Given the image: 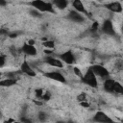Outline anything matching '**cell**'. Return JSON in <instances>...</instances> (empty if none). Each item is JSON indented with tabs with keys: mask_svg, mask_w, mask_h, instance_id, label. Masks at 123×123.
<instances>
[{
	"mask_svg": "<svg viewBox=\"0 0 123 123\" xmlns=\"http://www.w3.org/2000/svg\"><path fill=\"white\" fill-rule=\"evenodd\" d=\"M47 117L48 116H47L46 112H44V111H39L38 114H37V119L40 122H45L47 120Z\"/></svg>",
	"mask_w": 123,
	"mask_h": 123,
	"instance_id": "19",
	"label": "cell"
},
{
	"mask_svg": "<svg viewBox=\"0 0 123 123\" xmlns=\"http://www.w3.org/2000/svg\"><path fill=\"white\" fill-rule=\"evenodd\" d=\"M102 31L104 34L108 36H115V31L113 28V24L111 20H106L102 25Z\"/></svg>",
	"mask_w": 123,
	"mask_h": 123,
	"instance_id": "8",
	"label": "cell"
},
{
	"mask_svg": "<svg viewBox=\"0 0 123 123\" xmlns=\"http://www.w3.org/2000/svg\"><path fill=\"white\" fill-rule=\"evenodd\" d=\"M114 85H115V80L113 79H111V78H108L105 80L104 82V89L107 91V92H110V93H113V89H114Z\"/></svg>",
	"mask_w": 123,
	"mask_h": 123,
	"instance_id": "14",
	"label": "cell"
},
{
	"mask_svg": "<svg viewBox=\"0 0 123 123\" xmlns=\"http://www.w3.org/2000/svg\"><path fill=\"white\" fill-rule=\"evenodd\" d=\"M15 121L12 119V118H10V119H8V120H6V121H4V123H14Z\"/></svg>",
	"mask_w": 123,
	"mask_h": 123,
	"instance_id": "34",
	"label": "cell"
},
{
	"mask_svg": "<svg viewBox=\"0 0 123 123\" xmlns=\"http://www.w3.org/2000/svg\"><path fill=\"white\" fill-rule=\"evenodd\" d=\"M0 35H4V36H8L9 32L6 29H0Z\"/></svg>",
	"mask_w": 123,
	"mask_h": 123,
	"instance_id": "31",
	"label": "cell"
},
{
	"mask_svg": "<svg viewBox=\"0 0 123 123\" xmlns=\"http://www.w3.org/2000/svg\"><path fill=\"white\" fill-rule=\"evenodd\" d=\"M122 68H123V63H122L121 61L115 62V69H116V70H121Z\"/></svg>",
	"mask_w": 123,
	"mask_h": 123,
	"instance_id": "28",
	"label": "cell"
},
{
	"mask_svg": "<svg viewBox=\"0 0 123 123\" xmlns=\"http://www.w3.org/2000/svg\"><path fill=\"white\" fill-rule=\"evenodd\" d=\"M30 5L36 9L37 11L40 12H51V13H55V10H54V6L51 2H44L42 0H35L30 2Z\"/></svg>",
	"mask_w": 123,
	"mask_h": 123,
	"instance_id": "1",
	"label": "cell"
},
{
	"mask_svg": "<svg viewBox=\"0 0 123 123\" xmlns=\"http://www.w3.org/2000/svg\"><path fill=\"white\" fill-rule=\"evenodd\" d=\"M26 43H27V44H29V45L35 46V40H34V39H29V40H28Z\"/></svg>",
	"mask_w": 123,
	"mask_h": 123,
	"instance_id": "33",
	"label": "cell"
},
{
	"mask_svg": "<svg viewBox=\"0 0 123 123\" xmlns=\"http://www.w3.org/2000/svg\"><path fill=\"white\" fill-rule=\"evenodd\" d=\"M2 115H3V114H2V111H0V118H1V117H2Z\"/></svg>",
	"mask_w": 123,
	"mask_h": 123,
	"instance_id": "37",
	"label": "cell"
},
{
	"mask_svg": "<svg viewBox=\"0 0 123 123\" xmlns=\"http://www.w3.org/2000/svg\"><path fill=\"white\" fill-rule=\"evenodd\" d=\"M20 123H33V120L27 116H22L20 118Z\"/></svg>",
	"mask_w": 123,
	"mask_h": 123,
	"instance_id": "26",
	"label": "cell"
},
{
	"mask_svg": "<svg viewBox=\"0 0 123 123\" xmlns=\"http://www.w3.org/2000/svg\"><path fill=\"white\" fill-rule=\"evenodd\" d=\"M30 13H31V15H33V16H35V17H41V12H38V11H37L36 9H32L31 11H30Z\"/></svg>",
	"mask_w": 123,
	"mask_h": 123,
	"instance_id": "23",
	"label": "cell"
},
{
	"mask_svg": "<svg viewBox=\"0 0 123 123\" xmlns=\"http://www.w3.org/2000/svg\"><path fill=\"white\" fill-rule=\"evenodd\" d=\"M68 19H70L71 21H73L75 23H82V22L85 21V17L81 13H79L78 12H76L75 10L69 12V13H68Z\"/></svg>",
	"mask_w": 123,
	"mask_h": 123,
	"instance_id": "9",
	"label": "cell"
},
{
	"mask_svg": "<svg viewBox=\"0 0 123 123\" xmlns=\"http://www.w3.org/2000/svg\"><path fill=\"white\" fill-rule=\"evenodd\" d=\"M20 72L29 76V77H36L37 76V73L35 72V70L31 67V65L29 64V62L27 61H24L21 65H20Z\"/></svg>",
	"mask_w": 123,
	"mask_h": 123,
	"instance_id": "6",
	"label": "cell"
},
{
	"mask_svg": "<svg viewBox=\"0 0 123 123\" xmlns=\"http://www.w3.org/2000/svg\"><path fill=\"white\" fill-rule=\"evenodd\" d=\"M17 80L15 79H10V78H6L3 80H0V86H5V87H9V86H12L14 85H16Z\"/></svg>",
	"mask_w": 123,
	"mask_h": 123,
	"instance_id": "15",
	"label": "cell"
},
{
	"mask_svg": "<svg viewBox=\"0 0 123 123\" xmlns=\"http://www.w3.org/2000/svg\"><path fill=\"white\" fill-rule=\"evenodd\" d=\"M72 6H73V8L75 9V11L78 12L79 13H81V14L84 13V14H86V15L88 14V12H87V11L86 10V8H85V6H84V4H83L82 1H80V0H74V1L72 2Z\"/></svg>",
	"mask_w": 123,
	"mask_h": 123,
	"instance_id": "12",
	"label": "cell"
},
{
	"mask_svg": "<svg viewBox=\"0 0 123 123\" xmlns=\"http://www.w3.org/2000/svg\"><path fill=\"white\" fill-rule=\"evenodd\" d=\"M43 92H44V90L42 88H37V89H35V95H36V97L37 99H41Z\"/></svg>",
	"mask_w": 123,
	"mask_h": 123,
	"instance_id": "22",
	"label": "cell"
},
{
	"mask_svg": "<svg viewBox=\"0 0 123 123\" xmlns=\"http://www.w3.org/2000/svg\"><path fill=\"white\" fill-rule=\"evenodd\" d=\"M11 38H14V37H17V34L16 33H9V35H8Z\"/></svg>",
	"mask_w": 123,
	"mask_h": 123,
	"instance_id": "32",
	"label": "cell"
},
{
	"mask_svg": "<svg viewBox=\"0 0 123 123\" xmlns=\"http://www.w3.org/2000/svg\"><path fill=\"white\" fill-rule=\"evenodd\" d=\"M73 72H74V74H75L77 77H80V78H82V76H83V73L81 72V69H80L79 67L75 66V67L73 68Z\"/></svg>",
	"mask_w": 123,
	"mask_h": 123,
	"instance_id": "24",
	"label": "cell"
},
{
	"mask_svg": "<svg viewBox=\"0 0 123 123\" xmlns=\"http://www.w3.org/2000/svg\"><path fill=\"white\" fill-rule=\"evenodd\" d=\"M6 5H7V2H6V1L0 0V6H6Z\"/></svg>",
	"mask_w": 123,
	"mask_h": 123,
	"instance_id": "36",
	"label": "cell"
},
{
	"mask_svg": "<svg viewBox=\"0 0 123 123\" xmlns=\"http://www.w3.org/2000/svg\"><path fill=\"white\" fill-rule=\"evenodd\" d=\"M51 97H52V94H51V92H50V91H48V90H45V91L43 92V94H42L41 100H42V101H45V102H47V101H49V100L51 99Z\"/></svg>",
	"mask_w": 123,
	"mask_h": 123,
	"instance_id": "20",
	"label": "cell"
},
{
	"mask_svg": "<svg viewBox=\"0 0 123 123\" xmlns=\"http://www.w3.org/2000/svg\"><path fill=\"white\" fill-rule=\"evenodd\" d=\"M82 83H84L85 85L93 87V88H97L98 87V82H97V77L94 75V73L91 71L90 68H88L86 70V72L82 76L81 78Z\"/></svg>",
	"mask_w": 123,
	"mask_h": 123,
	"instance_id": "2",
	"label": "cell"
},
{
	"mask_svg": "<svg viewBox=\"0 0 123 123\" xmlns=\"http://www.w3.org/2000/svg\"><path fill=\"white\" fill-rule=\"evenodd\" d=\"M20 51H21V50H17L15 47H12V48H11V53H12L13 56H17Z\"/></svg>",
	"mask_w": 123,
	"mask_h": 123,
	"instance_id": "29",
	"label": "cell"
},
{
	"mask_svg": "<svg viewBox=\"0 0 123 123\" xmlns=\"http://www.w3.org/2000/svg\"><path fill=\"white\" fill-rule=\"evenodd\" d=\"M92 120L96 123H115L108 114H106L102 111H98L95 112Z\"/></svg>",
	"mask_w": 123,
	"mask_h": 123,
	"instance_id": "4",
	"label": "cell"
},
{
	"mask_svg": "<svg viewBox=\"0 0 123 123\" xmlns=\"http://www.w3.org/2000/svg\"><path fill=\"white\" fill-rule=\"evenodd\" d=\"M52 4H53V6H56L60 10H64L68 5V1H66V0H55L52 2Z\"/></svg>",
	"mask_w": 123,
	"mask_h": 123,
	"instance_id": "16",
	"label": "cell"
},
{
	"mask_svg": "<svg viewBox=\"0 0 123 123\" xmlns=\"http://www.w3.org/2000/svg\"><path fill=\"white\" fill-rule=\"evenodd\" d=\"M34 102H35V104H36V105H37V106H41V105H42V102H41V101H37V100H34Z\"/></svg>",
	"mask_w": 123,
	"mask_h": 123,
	"instance_id": "35",
	"label": "cell"
},
{
	"mask_svg": "<svg viewBox=\"0 0 123 123\" xmlns=\"http://www.w3.org/2000/svg\"><path fill=\"white\" fill-rule=\"evenodd\" d=\"M6 63V56L2 53H0V68L3 67Z\"/></svg>",
	"mask_w": 123,
	"mask_h": 123,
	"instance_id": "25",
	"label": "cell"
},
{
	"mask_svg": "<svg viewBox=\"0 0 123 123\" xmlns=\"http://www.w3.org/2000/svg\"><path fill=\"white\" fill-rule=\"evenodd\" d=\"M113 93H116V94H122V93H123V86H122V85H121L120 83H118L117 81H115Z\"/></svg>",
	"mask_w": 123,
	"mask_h": 123,
	"instance_id": "17",
	"label": "cell"
},
{
	"mask_svg": "<svg viewBox=\"0 0 123 123\" xmlns=\"http://www.w3.org/2000/svg\"><path fill=\"white\" fill-rule=\"evenodd\" d=\"M45 62H46V63H48L52 67H57V68H62L63 67V62L60 59H57V58H54L51 56L47 57Z\"/></svg>",
	"mask_w": 123,
	"mask_h": 123,
	"instance_id": "10",
	"label": "cell"
},
{
	"mask_svg": "<svg viewBox=\"0 0 123 123\" xmlns=\"http://www.w3.org/2000/svg\"><path fill=\"white\" fill-rule=\"evenodd\" d=\"M44 76H45L46 78H48V79L57 81V82H59V83H62V84H63V83L66 82L64 76H63L62 73L58 72V71H50V72H46V73H44Z\"/></svg>",
	"mask_w": 123,
	"mask_h": 123,
	"instance_id": "5",
	"label": "cell"
},
{
	"mask_svg": "<svg viewBox=\"0 0 123 123\" xmlns=\"http://www.w3.org/2000/svg\"><path fill=\"white\" fill-rule=\"evenodd\" d=\"M77 101H78L79 103L86 101V94L85 92H81V93L77 96Z\"/></svg>",
	"mask_w": 123,
	"mask_h": 123,
	"instance_id": "21",
	"label": "cell"
},
{
	"mask_svg": "<svg viewBox=\"0 0 123 123\" xmlns=\"http://www.w3.org/2000/svg\"><path fill=\"white\" fill-rule=\"evenodd\" d=\"M98 28H99V24H98V22H93L92 23V26H91V32H96L97 30H98Z\"/></svg>",
	"mask_w": 123,
	"mask_h": 123,
	"instance_id": "27",
	"label": "cell"
},
{
	"mask_svg": "<svg viewBox=\"0 0 123 123\" xmlns=\"http://www.w3.org/2000/svg\"><path fill=\"white\" fill-rule=\"evenodd\" d=\"M60 60L62 62H65L67 64H72V63L75 62V56H74L72 51L68 50V51H65L64 53H62L60 56Z\"/></svg>",
	"mask_w": 123,
	"mask_h": 123,
	"instance_id": "7",
	"label": "cell"
},
{
	"mask_svg": "<svg viewBox=\"0 0 123 123\" xmlns=\"http://www.w3.org/2000/svg\"><path fill=\"white\" fill-rule=\"evenodd\" d=\"M80 106H82L83 108H88V107H89V103H88L87 101L81 102V103H80Z\"/></svg>",
	"mask_w": 123,
	"mask_h": 123,
	"instance_id": "30",
	"label": "cell"
},
{
	"mask_svg": "<svg viewBox=\"0 0 123 123\" xmlns=\"http://www.w3.org/2000/svg\"><path fill=\"white\" fill-rule=\"evenodd\" d=\"M21 52H23L24 54H26L27 56H36L37 54V48L35 46H32V45H29L27 44L26 42L23 44V46L21 47Z\"/></svg>",
	"mask_w": 123,
	"mask_h": 123,
	"instance_id": "11",
	"label": "cell"
},
{
	"mask_svg": "<svg viewBox=\"0 0 123 123\" xmlns=\"http://www.w3.org/2000/svg\"><path fill=\"white\" fill-rule=\"evenodd\" d=\"M106 8L112 12H115V13H119L122 12V5L120 2H111V3H109L106 5Z\"/></svg>",
	"mask_w": 123,
	"mask_h": 123,
	"instance_id": "13",
	"label": "cell"
},
{
	"mask_svg": "<svg viewBox=\"0 0 123 123\" xmlns=\"http://www.w3.org/2000/svg\"><path fill=\"white\" fill-rule=\"evenodd\" d=\"M42 45L46 48V49H53L54 47H55V42L53 41V40H46V41H44L43 43H42Z\"/></svg>",
	"mask_w": 123,
	"mask_h": 123,
	"instance_id": "18",
	"label": "cell"
},
{
	"mask_svg": "<svg viewBox=\"0 0 123 123\" xmlns=\"http://www.w3.org/2000/svg\"><path fill=\"white\" fill-rule=\"evenodd\" d=\"M2 75H3L2 72H0V80H1V78H2Z\"/></svg>",
	"mask_w": 123,
	"mask_h": 123,
	"instance_id": "38",
	"label": "cell"
},
{
	"mask_svg": "<svg viewBox=\"0 0 123 123\" xmlns=\"http://www.w3.org/2000/svg\"><path fill=\"white\" fill-rule=\"evenodd\" d=\"M90 69H91V71L94 73V75L97 77H101V78H106V79H108L109 78V76H110V72H109V70L106 68V67H104L103 65H101V64H94V65H92V66H90L89 67Z\"/></svg>",
	"mask_w": 123,
	"mask_h": 123,
	"instance_id": "3",
	"label": "cell"
}]
</instances>
